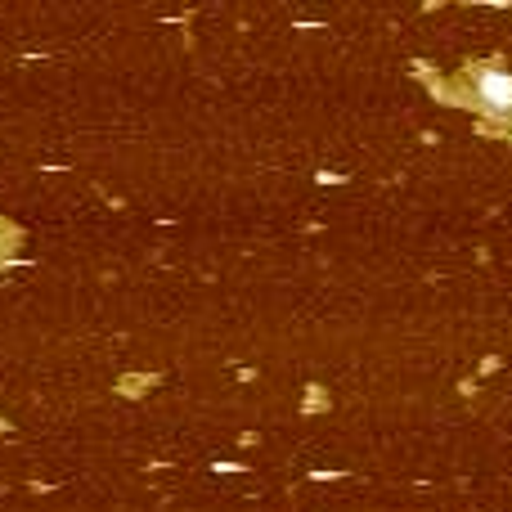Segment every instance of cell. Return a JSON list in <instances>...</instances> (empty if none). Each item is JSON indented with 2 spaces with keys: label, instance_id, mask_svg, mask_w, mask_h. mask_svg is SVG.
<instances>
[{
  "label": "cell",
  "instance_id": "1",
  "mask_svg": "<svg viewBox=\"0 0 512 512\" xmlns=\"http://www.w3.org/2000/svg\"><path fill=\"white\" fill-rule=\"evenodd\" d=\"M477 95L490 113H512V77H504V72H481Z\"/></svg>",
  "mask_w": 512,
  "mask_h": 512
}]
</instances>
